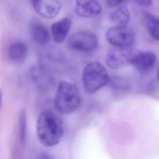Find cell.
Instances as JSON below:
<instances>
[{
	"label": "cell",
	"mask_w": 159,
	"mask_h": 159,
	"mask_svg": "<svg viewBox=\"0 0 159 159\" xmlns=\"http://www.w3.org/2000/svg\"><path fill=\"white\" fill-rule=\"evenodd\" d=\"M36 134L42 145L56 146L63 136V124L61 118L50 111H43L36 120Z\"/></svg>",
	"instance_id": "obj_1"
},
{
	"label": "cell",
	"mask_w": 159,
	"mask_h": 159,
	"mask_svg": "<svg viewBox=\"0 0 159 159\" xmlns=\"http://www.w3.org/2000/svg\"><path fill=\"white\" fill-rule=\"evenodd\" d=\"M82 104V97L78 88L68 81H61L57 87L54 106L61 115H71Z\"/></svg>",
	"instance_id": "obj_2"
},
{
	"label": "cell",
	"mask_w": 159,
	"mask_h": 159,
	"mask_svg": "<svg viewBox=\"0 0 159 159\" xmlns=\"http://www.w3.org/2000/svg\"><path fill=\"white\" fill-rule=\"evenodd\" d=\"M110 79L106 68L96 61L89 62L82 72V85L89 94H93L107 86Z\"/></svg>",
	"instance_id": "obj_3"
},
{
	"label": "cell",
	"mask_w": 159,
	"mask_h": 159,
	"mask_svg": "<svg viewBox=\"0 0 159 159\" xmlns=\"http://www.w3.org/2000/svg\"><path fill=\"white\" fill-rule=\"evenodd\" d=\"M105 37L113 47L119 48H132L136 41L134 31L127 25L110 27L106 31Z\"/></svg>",
	"instance_id": "obj_4"
},
{
	"label": "cell",
	"mask_w": 159,
	"mask_h": 159,
	"mask_svg": "<svg viewBox=\"0 0 159 159\" xmlns=\"http://www.w3.org/2000/svg\"><path fill=\"white\" fill-rule=\"evenodd\" d=\"M68 46L75 50L82 52H91L98 48V38L90 32H77L71 35Z\"/></svg>",
	"instance_id": "obj_5"
},
{
	"label": "cell",
	"mask_w": 159,
	"mask_h": 159,
	"mask_svg": "<svg viewBox=\"0 0 159 159\" xmlns=\"http://www.w3.org/2000/svg\"><path fill=\"white\" fill-rule=\"evenodd\" d=\"M134 53L135 52L131 48L114 47L107 52L105 61L109 68L117 70L129 64Z\"/></svg>",
	"instance_id": "obj_6"
},
{
	"label": "cell",
	"mask_w": 159,
	"mask_h": 159,
	"mask_svg": "<svg viewBox=\"0 0 159 159\" xmlns=\"http://www.w3.org/2000/svg\"><path fill=\"white\" fill-rule=\"evenodd\" d=\"M34 11L45 19L56 18L61 10L60 0H31Z\"/></svg>",
	"instance_id": "obj_7"
},
{
	"label": "cell",
	"mask_w": 159,
	"mask_h": 159,
	"mask_svg": "<svg viewBox=\"0 0 159 159\" xmlns=\"http://www.w3.org/2000/svg\"><path fill=\"white\" fill-rule=\"evenodd\" d=\"M157 62V55L153 51H140L135 52L132 56L129 64L135 70L141 73L150 71Z\"/></svg>",
	"instance_id": "obj_8"
},
{
	"label": "cell",
	"mask_w": 159,
	"mask_h": 159,
	"mask_svg": "<svg viewBox=\"0 0 159 159\" xmlns=\"http://www.w3.org/2000/svg\"><path fill=\"white\" fill-rule=\"evenodd\" d=\"M75 12L87 19H92L102 12V7L98 0H75Z\"/></svg>",
	"instance_id": "obj_9"
},
{
	"label": "cell",
	"mask_w": 159,
	"mask_h": 159,
	"mask_svg": "<svg viewBox=\"0 0 159 159\" xmlns=\"http://www.w3.org/2000/svg\"><path fill=\"white\" fill-rule=\"evenodd\" d=\"M30 78L39 89H48L53 83L50 72L43 65H36L30 70Z\"/></svg>",
	"instance_id": "obj_10"
},
{
	"label": "cell",
	"mask_w": 159,
	"mask_h": 159,
	"mask_svg": "<svg viewBox=\"0 0 159 159\" xmlns=\"http://www.w3.org/2000/svg\"><path fill=\"white\" fill-rule=\"evenodd\" d=\"M71 26H72V20L69 18H63L58 21H55L50 28L51 35L54 42L57 44L62 43L66 39L71 30Z\"/></svg>",
	"instance_id": "obj_11"
},
{
	"label": "cell",
	"mask_w": 159,
	"mask_h": 159,
	"mask_svg": "<svg viewBox=\"0 0 159 159\" xmlns=\"http://www.w3.org/2000/svg\"><path fill=\"white\" fill-rule=\"evenodd\" d=\"M30 35L32 39L40 46L47 45L50 38L48 29L37 21H34L30 24Z\"/></svg>",
	"instance_id": "obj_12"
},
{
	"label": "cell",
	"mask_w": 159,
	"mask_h": 159,
	"mask_svg": "<svg viewBox=\"0 0 159 159\" xmlns=\"http://www.w3.org/2000/svg\"><path fill=\"white\" fill-rule=\"evenodd\" d=\"M28 54V48L23 42L18 41L12 43L7 50V56L10 61L20 63L25 61Z\"/></svg>",
	"instance_id": "obj_13"
},
{
	"label": "cell",
	"mask_w": 159,
	"mask_h": 159,
	"mask_svg": "<svg viewBox=\"0 0 159 159\" xmlns=\"http://www.w3.org/2000/svg\"><path fill=\"white\" fill-rule=\"evenodd\" d=\"M130 12L126 6H118V7L110 15V20L114 26H126L129 22Z\"/></svg>",
	"instance_id": "obj_14"
},
{
	"label": "cell",
	"mask_w": 159,
	"mask_h": 159,
	"mask_svg": "<svg viewBox=\"0 0 159 159\" xmlns=\"http://www.w3.org/2000/svg\"><path fill=\"white\" fill-rule=\"evenodd\" d=\"M143 20L145 27L149 33V34L155 39H159V20L158 17L153 13L144 12L143 13Z\"/></svg>",
	"instance_id": "obj_15"
},
{
	"label": "cell",
	"mask_w": 159,
	"mask_h": 159,
	"mask_svg": "<svg viewBox=\"0 0 159 159\" xmlns=\"http://www.w3.org/2000/svg\"><path fill=\"white\" fill-rule=\"evenodd\" d=\"M18 121H19L18 123L19 143L22 147H24L27 139V116H26V111L24 109H22L20 112Z\"/></svg>",
	"instance_id": "obj_16"
},
{
	"label": "cell",
	"mask_w": 159,
	"mask_h": 159,
	"mask_svg": "<svg viewBox=\"0 0 159 159\" xmlns=\"http://www.w3.org/2000/svg\"><path fill=\"white\" fill-rule=\"evenodd\" d=\"M111 83V86H112V89H114V91H127L129 89V83L126 82V80L124 79H121V78H116L113 81H111L110 79V82Z\"/></svg>",
	"instance_id": "obj_17"
},
{
	"label": "cell",
	"mask_w": 159,
	"mask_h": 159,
	"mask_svg": "<svg viewBox=\"0 0 159 159\" xmlns=\"http://www.w3.org/2000/svg\"><path fill=\"white\" fill-rule=\"evenodd\" d=\"M134 2L143 7H148L152 5L153 0H134Z\"/></svg>",
	"instance_id": "obj_18"
},
{
	"label": "cell",
	"mask_w": 159,
	"mask_h": 159,
	"mask_svg": "<svg viewBox=\"0 0 159 159\" xmlns=\"http://www.w3.org/2000/svg\"><path fill=\"white\" fill-rule=\"evenodd\" d=\"M125 1L126 0H105V2L111 7H118L122 5V3H124Z\"/></svg>",
	"instance_id": "obj_19"
},
{
	"label": "cell",
	"mask_w": 159,
	"mask_h": 159,
	"mask_svg": "<svg viewBox=\"0 0 159 159\" xmlns=\"http://www.w3.org/2000/svg\"><path fill=\"white\" fill-rule=\"evenodd\" d=\"M2 100H3V94H2V91L0 90V110H1V106H2Z\"/></svg>",
	"instance_id": "obj_20"
}]
</instances>
